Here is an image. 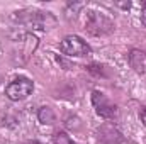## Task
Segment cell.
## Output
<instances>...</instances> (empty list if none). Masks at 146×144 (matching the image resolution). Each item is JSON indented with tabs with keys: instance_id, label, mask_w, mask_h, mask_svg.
<instances>
[{
	"instance_id": "obj_1",
	"label": "cell",
	"mask_w": 146,
	"mask_h": 144,
	"mask_svg": "<svg viewBox=\"0 0 146 144\" xmlns=\"http://www.w3.org/2000/svg\"><path fill=\"white\" fill-rule=\"evenodd\" d=\"M39 39L33 32H19L17 36L12 37V48H10V56L15 65H26L31 56L37 49Z\"/></svg>"
},
{
	"instance_id": "obj_2",
	"label": "cell",
	"mask_w": 146,
	"mask_h": 144,
	"mask_svg": "<svg viewBox=\"0 0 146 144\" xmlns=\"http://www.w3.org/2000/svg\"><path fill=\"white\" fill-rule=\"evenodd\" d=\"M12 19L22 26L27 27H34V29H49V26H54L56 19L49 14V12H42V10H34V9H26V10H19L12 14Z\"/></svg>"
},
{
	"instance_id": "obj_3",
	"label": "cell",
	"mask_w": 146,
	"mask_h": 144,
	"mask_svg": "<svg viewBox=\"0 0 146 144\" xmlns=\"http://www.w3.org/2000/svg\"><path fill=\"white\" fill-rule=\"evenodd\" d=\"M85 29L94 34V36H107L114 31V20L109 15L97 12V10H88L85 14V20H83Z\"/></svg>"
},
{
	"instance_id": "obj_4",
	"label": "cell",
	"mask_w": 146,
	"mask_h": 144,
	"mask_svg": "<svg viewBox=\"0 0 146 144\" xmlns=\"http://www.w3.org/2000/svg\"><path fill=\"white\" fill-rule=\"evenodd\" d=\"M34 90V83L33 80H29L27 76H19L14 81H10L5 88V95L9 100L12 102H19V100H26Z\"/></svg>"
},
{
	"instance_id": "obj_5",
	"label": "cell",
	"mask_w": 146,
	"mask_h": 144,
	"mask_svg": "<svg viewBox=\"0 0 146 144\" xmlns=\"http://www.w3.org/2000/svg\"><path fill=\"white\" fill-rule=\"evenodd\" d=\"M60 51L66 56H87L92 53V48L80 36H66L60 42Z\"/></svg>"
},
{
	"instance_id": "obj_6",
	"label": "cell",
	"mask_w": 146,
	"mask_h": 144,
	"mask_svg": "<svg viewBox=\"0 0 146 144\" xmlns=\"http://www.w3.org/2000/svg\"><path fill=\"white\" fill-rule=\"evenodd\" d=\"M92 105L95 108L97 115H100L102 119L110 120V119H114L117 115V107L110 102L102 92H99V90L92 92Z\"/></svg>"
},
{
	"instance_id": "obj_7",
	"label": "cell",
	"mask_w": 146,
	"mask_h": 144,
	"mask_svg": "<svg viewBox=\"0 0 146 144\" xmlns=\"http://www.w3.org/2000/svg\"><path fill=\"white\" fill-rule=\"evenodd\" d=\"M97 141L100 144H122L124 136L117 127H114L110 124H102L97 129Z\"/></svg>"
},
{
	"instance_id": "obj_8",
	"label": "cell",
	"mask_w": 146,
	"mask_h": 144,
	"mask_svg": "<svg viewBox=\"0 0 146 144\" xmlns=\"http://www.w3.org/2000/svg\"><path fill=\"white\" fill-rule=\"evenodd\" d=\"M127 59H129V65L131 68L139 75H145L146 73V53L141 49H131L129 54H127Z\"/></svg>"
},
{
	"instance_id": "obj_9",
	"label": "cell",
	"mask_w": 146,
	"mask_h": 144,
	"mask_svg": "<svg viewBox=\"0 0 146 144\" xmlns=\"http://www.w3.org/2000/svg\"><path fill=\"white\" fill-rule=\"evenodd\" d=\"M37 119H39L41 124H44V126H51V124H54L56 115H54L53 108L44 105V107H41L39 110H37Z\"/></svg>"
},
{
	"instance_id": "obj_10",
	"label": "cell",
	"mask_w": 146,
	"mask_h": 144,
	"mask_svg": "<svg viewBox=\"0 0 146 144\" xmlns=\"http://www.w3.org/2000/svg\"><path fill=\"white\" fill-rule=\"evenodd\" d=\"M53 144H75V143H73V139L66 134V132L58 131V132L54 134V137H53Z\"/></svg>"
},
{
	"instance_id": "obj_11",
	"label": "cell",
	"mask_w": 146,
	"mask_h": 144,
	"mask_svg": "<svg viewBox=\"0 0 146 144\" xmlns=\"http://www.w3.org/2000/svg\"><path fill=\"white\" fill-rule=\"evenodd\" d=\"M87 71L92 73V75H95V76H106V70H104V66H102V65H97V63L88 65V66H87Z\"/></svg>"
},
{
	"instance_id": "obj_12",
	"label": "cell",
	"mask_w": 146,
	"mask_h": 144,
	"mask_svg": "<svg viewBox=\"0 0 146 144\" xmlns=\"http://www.w3.org/2000/svg\"><path fill=\"white\" fill-rule=\"evenodd\" d=\"M78 122H80V120H78L76 117H70V119H68V122H66V126H68V127H75V129H78V127H80V124H78Z\"/></svg>"
},
{
	"instance_id": "obj_13",
	"label": "cell",
	"mask_w": 146,
	"mask_h": 144,
	"mask_svg": "<svg viewBox=\"0 0 146 144\" xmlns=\"http://www.w3.org/2000/svg\"><path fill=\"white\" fill-rule=\"evenodd\" d=\"M141 22H143V26L146 27V2L143 3V9H141Z\"/></svg>"
},
{
	"instance_id": "obj_14",
	"label": "cell",
	"mask_w": 146,
	"mask_h": 144,
	"mask_svg": "<svg viewBox=\"0 0 146 144\" xmlns=\"http://www.w3.org/2000/svg\"><path fill=\"white\" fill-rule=\"evenodd\" d=\"M139 117H141L143 124L146 126V107H143V108H141V112H139Z\"/></svg>"
},
{
	"instance_id": "obj_15",
	"label": "cell",
	"mask_w": 146,
	"mask_h": 144,
	"mask_svg": "<svg viewBox=\"0 0 146 144\" xmlns=\"http://www.w3.org/2000/svg\"><path fill=\"white\" fill-rule=\"evenodd\" d=\"M24 144H41L39 141H27V143H24Z\"/></svg>"
}]
</instances>
